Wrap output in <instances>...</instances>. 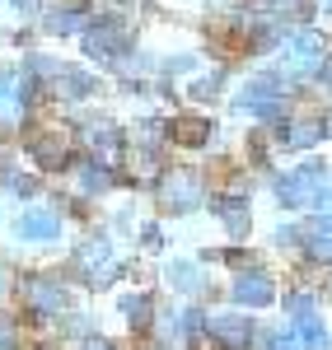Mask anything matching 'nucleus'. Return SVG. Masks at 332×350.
Returning a JSON list of instances; mask_svg holds the SVG:
<instances>
[{
  "label": "nucleus",
  "mask_w": 332,
  "mask_h": 350,
  "mask_svg": "<svg viewBox=\"0 0 332 350\" xmlns=\"http://www.w3.org/2000/svg\"><path fill=\"white\" fill-rule=\"evenodd\" d=\"M323 131H328V135H332V117H328V126H323Z\"/></svg>",
  "instance_id": "obj_28"
},
{
  "label": "nucleus",
  "mask_w": 332,
  "mask_h": 350,
  "mask_svg": "<svg viewBox=\"0 0 332 350\" xmlns=\"http://www.w3.org/2000/svg\"><path fill=\"white\" fill-rule=\"evenodd\" d=\"M234 108H239V112H253V117H277V112L285 108V98H281V80H277V75L253 80L248 89H239Z\"/></svg>",
  "instance_id": "obj_3"
},
{
  "label": "nucleus",
  "mask_w": 332,
  "mask_h": 350,
  "mask_svg": "<svg viewBox=\"0 0 332 350\" xmlns=\"http://www.w3.org/2000/svg\"><path fill=\"white\" fill-rule=\"evenodd\" d=\"M216 211H220L225 229H229L234 239H244V234H248V206H244V201H234V196H225V201H216Z\"/></svg>",
  "instance_id": "obj_12"
},
{
  "label": "nucleus",
  "mask_w": 332,
  "mask_h": 350,
  "mask_svg": "<svg viewBox=\"0 0 332 350\" xmlns=\"http://www.w3.org/2000/svg\"><path fill=\"white\" fill-rule=\"evenodd\" d=\"M94 150H99L103 159H112V154L122 150V135H117V131H99V135H94Z\"/></svg>",
  "instance_id": "obj_21"
},
{
  "label": "nucleus",
  "mask_w": 332,
  "mask_h": 350,
  "mask_svg": "<svg viewBox=\"0 0 332 350\" xmlns=\"http://www.w3.org/2000/svg\"><path fill=\"white\" fill-rule=\"evenodd\" d=\"M117 28H108V24H94L89 33H84V52L94 56V61H112L117 56Z\"/></svg>",
  "instance_id": "obj_9"
},
{
  "label": "nucleus",
  "mask_w": 332,
  "mask_h": 350,
  "mask_svg": "<svg viewBox=\"0 0 332 350\" xmlns=\"http://www.w3.org/2000/svg\"><path fill=\"white\" fill-rule=\"evenodd\" d=\"M159 196H164L168 211H192V206H201V183L188 173H173V178H164Z\"/></svg>",
  "instance_id": "obj_5"
},
{
  "label": "nucleus",
  "mask_w": 332,
  "mask_h": 350,
  "mask_svg": "<svg viewBox=\"0 0 332 350\" xmlns=\"http://www.w3.org/2000/svg\"><path fill=\"white\" fill-rule=\"evenodd\" d=\"M80 187L99 196V191L112 187V173H108V168H99V163H84V168H80Z\"/></svg>",
  "instance_id": "obj_17"
},
{
  "label": "nucleus",
  "mask_w": 332,
  "mask_h": 350,
  "mask_svg": "<svg viewBox=\"0 0 332 350\" xmlns=\"http://www.w3.org/2000/svg\"><path fill=\"white\" fill-rule=\"evenodd\" d=\"M19 239H28V243H47V239H56V215L52 211H24L19 215Z\"/></svg>",
  "instance_id": "obj_7"
},
{
  "label": "nucleus",
  "mask_w": 332,
  "mask_h": 350,
  "mask_svg": "<svg viewBox=\"0 0 332 350\" xmlns=\"http://www.w3.org/2000/svg\"><path fill=\"white\" fill-rule=\"evenodd\" d=\"M272 295H277V290H272V280H267V275H239V280H234V299H239V304H248V308L272 304Z\"/></svg>",
  "instance_id": "obj_8"
},
{
  "label": "nucleus",
  "mask_w": 332,
  "mask_h": 350,
  "mask_svg": "<svg viewBox=\"0 0 332 350\" xmlns=\"http://www.w3.org/2000/svg\"><path fill=\"white\" fill-rule=\"evenodd\" d=\"M84 350H108V346L103 341H84Z\"/></svg>",
  "instance_id": "obj_27"
},
{
  "label": "nucleus",
  "mask_w": 332,
  "mask_h": 350,
  "mask_svg": "<svg viewBox=\"0 0 332 350\" xmlns=\"http://www.w3.org/2000/svg\"><path fill=\"white\" fill-rule=\"evenodd\" d=\"M211 332H216L229 350H239L253 336V323L244 318V313H220V318H211Z\"/></svg>",
  "instance_id": "obj_6"
},
{
  "label": "nucleus",
  "mask_w": 332,
  "mask_h": 350,
  "mask_svg": "<svg viewBox=\"0 0 332 350\" xmlns=\"http://www.w3.org/2000/svg\"><path fill=\"white\" fill-rule=\"evenodd\" d=\"M0 350H14V323L0 318Z\"/></svg>",
  "instance_id": "obj_23"
},
{
  "label": "nucleus",
  "mask_w": 332,
  "mask_h": 350,
  "mask_svg": "<svg viewBox=\"0 0 332 350\" xmlns=\"http://www.w3.org/2000/svg\"><path fill=\"white\" fill-rule=\"evenodd\" d=\"M314 308H318V304H314L309 295H295V299H290V313H314Z\"/></svg>",
  "instance_id": "obj_24"
},
{
  "label": "nucleus",
  "mask_w": 332,
  "mask_h": 350,
  "mask_svg": "<svg viewBox=\"0 0 332 350\" xmlns=\"http://www.w3.org/2000/svg\"><path fill=\"white\" fill-rule=\"evenodd\" d=\"M24 108V94H19V80H10V75H0V117L5 122H14Z\"/></svg>",
  "instance_id": "obj_13"
},
{
  "label": "nucleus",
  "mask_w": 332,
  "mask_h": 350,
  "mask_svg": "<svg viewBox=\"0 0 332 350\" xmlns=\"http://www.w3.org/2000/svg\"><path fill=\"white\" fill-rule=\"evenodd\" d=\"M323 75H328V80H332V66H328V70H323Z\"/></svg>",
  "instance_id": "obj_29"
},
{
  "label": "nucleus",
  "mask_w": 332,
  "mask_h": 350,
  "mask_svg": "<svg viewBox=\"0 0 332 350\" xmlns=\"http://www.w3.org/2000/svg\"><path fill=\"white\" fill-rule=\"evenodd\" d=\"M47 350H52V346H47Z\"/></svg>",
  "instance_id": "obj_31"
},
{
  "label": "nucleus",
  "mask_w": 332,
  "mask_h": 350,
  "mask_svg": "<svg viewBox=\"0 0 332 350\" xmlns=\"http://www.w3.org/2000/svg\"><path fill=\"white\" fill-rule=\"evenodd\" d=\"M28 299H33L38 313H61V308H66V290L52 285V280H33V285H28Z\"/></svg>",
  "instance_id": "obj_10"
},
{
  "label": "nucleus",
  "mask_w": 332,
  "mask_h": 350,
  "mask_svg": "<svg viewBox=\"0 0 332 350\" xmlns=\"http://www.w3.org/2000/svg\"><path fill=\"white\" fill-rule=\"evenodd\" d=\"M318 234H332V211H328V215H318V219H309L305 239H318Z\"/></svg>",
  "instance_id": "obj_22"
},
{
  "label": "nucleus",
  "mask_w": 332,
  "mask_h": 350,
  "mask_svg": "<svg viewBox=\"0 0 332 350\" xmlns=\"http://www.w3.org/2000/svg\"><path fill=\"white\" fill-rule=\"evenodd\" d=\"M47 28H52V33H71V28H80V10H52V14H47Z\"/></svg>",
  "instance_id": "obj_20"
},
{
  "label": "nucleus",
  "mask_w": 332,
  "mask_h": 350,
  "mask_svg": "<svg viewBox=\"0 0 332 350\" xmlns=\"http://www.w3.org/2000/svg\"><path fill=\"white\" fill-rule=\"evenodd\" d=\"M33 187H38L33 178H14V191H19V196H33Z\"/></svg>",
  "instance_id": "obj_25"
},
{
  "label": "nucleus",
  "mask_w": 332,
  "mask_h": 350,
  "mask_svg": "<svg viewBox=\"0 0 332 350\" xmlns=\"http://www.w3.org/2000/svg\"><path fill=\"white\" fill-rule=\"evenodd\" d=\"M281 70L285 75H314V70H323V42H318V33H285V61H281Z\"/></svg>",
  "instance_id": "obj_2"
},
{
  "label": "nucleus",
  "mask_w": 332,
  "mask_h": 350,
  "mask_svg": "<svg viewBox=\"0 0 332 350\" xmlns=\"http://www.w3.org/2000/svg\"><path fill=\"white\" fill-rule=\"evenodd\" d=\"M168 135H173L178 145H206V140H211V122H206V117H178Z\"/></svg>",
  "instance_id": "obj_11"
},
{
  "label": "nucleus",
  "mask_w": 332,
  "mask_h": 350,
  "mask_svg": "<svg viewBox=\"0 0 332 350\" xmlns=\"http://www.w3.org/2000/svg\"><path fill=\"white\" fill-rule=\"evenodd\" d=\"M267 5H272V10H281V14H295V5H300V0H267Z\"/></svg>",
  "instance_id": "obj_26"
},
{
  "label": "nucleus",
  "mask_w": 332,
  "mask_h": 350,
  "mask_svg": "<svg viewBox=\"0 0 332 350\" xmlns=\"http://www.w3.org/2000/svg\"><path fill=\"white\" fill-rule=\"evenodd\" d=\"M99 84L89 80V75H80V70H61V94L66 98H84V94H94Z\"/></svg>",
  "instance_id": "obj_16"
},
{
  "label": "nucleus",
  "mask_w": 332,
  "mask_h": 350,
  "mask_svg": "<svg viewBox=\"0 0 332 350\" xmlns=\"http://www.w3.org/2000/svg\"><path fill=\"white\" fill-rule=\"evenodd\" d=\"M323 5H328V10H332V0H323Z\"/></svg>",
  "instance_id": "obj_30"
},
{
  "label": "nucleus",
  "mask_w": 332,
  "mask_h": 350,
  "mask_svg": "<svg viewBox=\"0 0 332 350\" xmlns=\"http://www.w3.org/2000/svg\"><path fill=\"white\" fill-rule=\"evenodd\" d=\"M277 201L281 206H318V211H332V187L323 183L318 168H300V173L277 178Z\"/></svg>",
  "instance_id": "obj_1"
},
{
  "label": "nucleus",
  "mask_w": 332,
  "mask_h": 350,
  "mask_svg": "<svg viewBox=\"0 0 332 350\" xmlns=\"http://www.w3.org/2000/svg\"><path fill=\"white\" fill-rule=\"evenodd\" d=\"M122 313H127V323L136 327V332H145V327H150V299H145V295L122 299Z\"/></svg>",
  "instance_id": "obj_14"
},
{
  "label": "nucleus",
  "mask_w": 332,
  "mask_h": 350,
  "mask_svg": "<svg viewBox=\"0 0 332 350\" xmlns=\"http://www.w3.org/2000/svg\"><path fill=\"white\" fill-rule=\"evenodd\" d=\"M168 280H173V285H178L183 295L201 290V275H196V267H192V262H173V267H168Z\"/></svg>",
  "instance_id": "obj_15"
},
{
  "label": "nucleus",
  "mask_w": 332,
  "mask_h": 350,
  "mask_svg": "<svg viewBox=\"0 0 332 350\" xmlns=\"http://www.w3.org/2000/svg\"><path fill=\"white\" fill-rule=\"evenodd\" d=\"M80 267H84V280H94V285H108L112 275H117V267H112V252L103 239H89L80 247Z\"/></svg>",
  "instance_id": "obj_4"
},
{
  "label": "nucleus",
  "mask_w": 332,
  "mask_h": 350,
  "mask_svg": "<svg viewBox=\"0 0 332 350\" xmlns=\"http://www.w3.org/2000/svg\"><path fill=\"white\" fill-rule=\"evenodd\" d=\"M318 135H323V126H318V122H295V131H285V140L305 150V145H314Z\"/></svg>",
  "instance_id": "obj_19"
},
{
  "label": "nucleus",
  "mask_w": 332,
  "mask_h": 350,
  "mask_svg": "<svg viewBox=\"0 0 332 350\" xmlns=\"http://www.w3.org/2000/svg\"><path fill=\"white\" fill-rule=\"evenodd\" d=\"M33 154H38V159L47 163V168H66V159H71L61 140H38V145H33Z\"/></svg>",
  "instance_id": "obj_18"
}]
</instances>
